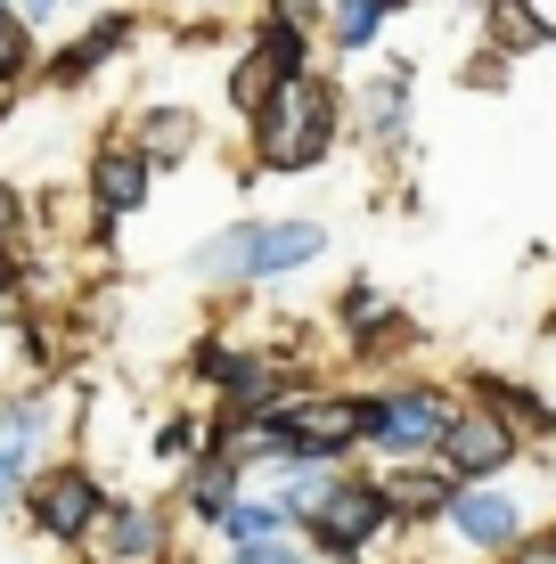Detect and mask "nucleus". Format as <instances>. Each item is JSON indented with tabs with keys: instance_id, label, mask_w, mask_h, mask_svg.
<instances>
[{
	"instance_id": "nucleus-1",
	"label": "nucleus",
	"mask_w": 556,
	"mask_h": 564,
	"mask_svg": "<svg viewBox=\"0 0 556 564\" xmlns=\"http://www.w3.org/2000/svg\"><path fill=\"white\" fill-rule=\"evenodd\" d=\"M344 140V90L328 74H286V83L246 115V164L262 181H295V172H319Z\"/></svg>"
},
{
	"instance_id": "nucleus-2",
	"label": "nucleus",
	"mask_w": 556,
	"mask_h": 564,
	"mask_svg": "<svg viewBox=\"0 0 556 564\" xmlns=\"http://www.w3.org/2000/svg\"><path fill=\"white\" fill-rule=\"evenodd\" d=\"M99 508H107L99 458H66V451H57L50 466H33L25 499H17V516H25V532L42 540V549H83L90 523H99Z\"/></svg>"
},
{
	"instance_id": "nucleus-3",
	"label": "nucleus",
	"mask_w": 556,
	"mask_h": 564,
	"mask_svg": "<svg viewBox=\"0 0 556 564\" xmlns=\"http://www.w3.org/2000/svg\"><path fill=\"white\" fill-rule=\"evenodd\" d=\"M295 532H303V549H312V564H360L393 532V499L377 491V475H352V466H344L328 482V499H319Z\"/></svg>"
},
{
	"instance_id": "nucleus-4",
	"label": "nucleus",
	"mask_w": 556,
	"mask_h": 564,
	"mask_svg": "<svg viewBox=\"0 0 556 564\" xmlns=\"http://www.w3.org/2000/svg\"><path fill=\"white\" fill-rule=\"evenodd\" d=\"M279 458H352L369 451V393H319V384H303V393H286L279 410Z\"/></svg>"
},
{
	"instance_id": "nucleus-5",
	"label": "nucleus",
	"mask_w": 556,
	"mask_h": 564,
	"mask_svg": "<svg viewBox=\"0 0 556 564\" xmlns=\"http://www.w3.org/2000/svg\"><path fill=\"white\" fill-rule=\"evenodd\" d=\"M172 549H181V516L156 508V499L107 491L99 523H90V540L74 556H90V564H172Z\"/></svg>"
},
{
	"instance_id": "nucleus-6",
	"label": "nucleus",
	"mask_w": 556,
	"mask_h": 564,
	"mask_svg": "<svg viewBox=\"0 0 556 564\" xmlns=\"http://www.w3.org/2000/svg\"><path fill=\"white\" fill-rule=\"evenodd\" d=\"M458 401L443 384H385V393H369V451L377 458H434V442H443Z\"/></svg>"
},
{
	"instance_id": "nucleus-7",
	"label": "nucleus",
	"mask_w": 556,
	"mask_h": 564,
	"mask_svg": "<svg viewBox=\"0 0 556 564\" xmlns=\"http://www.w3.org/2000/svg\"><path fill=\"white\" fill-rule=\"evenodd\" d=\"M148 197H156V164H148L131 140H99L83 164V205L99 213V229H123L131 213H148Z\"/></svg>"
},
{
	"instance_id": "nucleus-8",
	"label": "nucleus",
	"mask_w": 556,
	"mask_h": 564,
	"mask_svg": "<svg viewBox=\"0 0 556 564\" xmlns=\"http://www.w3.org/2000/svg\"><path fill=\"white\" fill-rule=\"evenodd\" d=\"M131 42H140V9H99L66 50H42V74H33V83H50V90H83V83H99L115 57H131Z\"/></svg>"
},
{
	"instance_id": "nucleus-9",
	"label": "nucleus",
	"mask_w": 556,
	"mask_h": 564,
	"mask_svg": "<svg viewBox=\"0 0 556 564\" xmlns=\"http://www.w3.org/2000/svg\"><path fill=\"white\" fill-rule=\"evenodd\" d=\"M515 425L500 417V410H450V425H443V442H434V458L450 466L458 482H483V475H508L515 466Z\"/></svg>"
},
{
	"instance_id": "nucleus-10",
	"label": "nucleus",
	"mask_w": 556,
	"mask_h": 564,
	"mask_svg": "<svg viewBox=\"0 0 556 564\" xmlns=\"http://www.w3.org/2000/svg\"><path fill=\"white\" fill-rule=\"evenodd\" d=\"M123 140L140 148L156 172H181L188 155L205 148V115L188 99H140V107H131V123H123Z\"/></svg>"
},
{
	"instance_id": "nucleus-11",
	"label": "nucleus",
	"mask_w": 556,
	"mask_h": 564,
	"mask_svg": "<svg viewBox=\"0 0 556 564\" xmlns=\"http://www.w3.org/2000/svg\"><path fill=\"white\" fill-rule=\"evenodd\" d=\"M319 254H328V221H319V213L262 221L254 229V279H246V286H279V279H295V270H312Z\"/></svg>"
},
{
	"instance_id": "nucleus-12",
	"label": "nucleus",
	"mask_w": 556,
	"mask_h": 564,
	"mask_svg": "<svg viewBox=\"0 0 556 564\" xmlns=\"http://www.w3.org/2000/svg\"><path fill=\"white\" fill-rule=\"evenodd\" d=\"M443 516H450V532L467 540V549H491V556H500L508 540L524 532V508H515V499L500 491V475H483V482H458Z\"/></svg>"
},
{
	"instance_id": "nucleus-13",
	"label": "nucleus",
	"mask_w": 556,
	"mask_h": 564,
	"mask_svg": "<svg viewBox=\"0 0 556 564\" xmlns=\"http://www.w3.org/2000/svg\"><path fill=\"white\" fill-rule=\"evenodd\" d=\"M238 482H246V475L214 451V442H205V451L188 458L181 475H172V516H181V523H205V532H214V516L229 508V499H238Z\"/></svg>"
},
{
	"instance_id": "nucleus-14",
	"label": "nucleus",
	"mask_w": 556,
	"mask_h": 564,
	"mask_svg": "<svg viewBox=\"0 0 556 564\" xmlns=\"http://www.w3.org/2000/svg\"><path fill=\"white\" fill-rule=\"evenodd\" d=\"M377 491L393 499V516H401V523H417V516H443V508H450L458 475H450L443 458H385V475H377Z\"/></svg>"
},
{
	"instance_id": "nucleus-15",
	"label": "nucleus",
	"mask_w": 556,
	"mask_h": 564,
	"mask_svg": "<svg viewBox=\"0 0 556 564\" xmlns=\"http://www.w3.org/2000/svg\"><path fill=\"white\" fill-rule=\"evenodd\" d=\"M344 115H360V131H369L377 148H393L401 131H410V66H393V74H377L360 99H344Z\"/></svg>"
},
{
	"instance_id": "nucleus-16",
	"label": "nucleus",
	"mask_w": 556,
	"mask_h": 564,
	"mask_svg": "<svg viewBox=\"0 0 556 564\" xmlns=\"http://www.w3.org/2000/svg\"><path fill=\"white\" fill-rule=\"evenodd\" d=\"M336 327H344V344H352V352H369V344H393V336H401V311L385 303V286L352 279V286H344V303H336Z\"/></svg>"
},
{
	"instance_id": "nucleus-17",
	"label": "nucleus",
	"mask_w": 556,
	"mask_h": 564,
	"mask_svg": "<svg viewBox=\"0 0 556 564\" xmlns=\"http://www.w3.org/2000/svg\"><path fill=\"white\" fill-rule=\"evenodd\" d=\"M205 434H214V417H205V410H188V401H181V410H164L156 425H148V466H156V475L172 482L188 458L205 451Z\"/></svg>"
},
{
	"instance_id": "nucleus-18",
	"label": "nucleus",
	"mask_w": 556,
	"mask_h": 564,
	"mask_svg": "<svg viewBox=\"0 0 556 564\" xmlns=\"http://www.w3.org/2000/svg\"><path fill=\"white\" fill-rule=\"evenodd\" d=\"M33 74H42V25H33L25 9L0 0V99H17Z\"/></svg>"
},
{
	"instance_id": "nucleus-19",
	"label": "nucleus",
	"mask_w": 556,
	"mask_h": 564,
	"mask_svg": "<svg viewBox=\"0 0 556 564\" xmlns=\"http://www.w3.org/2000/svg\"><path fill=\"white\" fill-rule=\"evenodd\" d=\"M312 42H319V33L279 25V17H254V25H246V50H254L262 66L279 74V83H286V74H312V66H319V57H312Z\"/></svg>"
},
{
	"instance_id": "nucleus-20",
	"label": "nucleus",
	"mask_w": 556,
	"mask_h": 564,
	"mask_svg": "<svg viewBox=\"0 0 556 564\" xmlns=\"http://www.w3.org/2000/svg\"><path fill=\"white\" fill-rule=\"evenodd\" d=\"M385 0H328V17H319V25H328V42H336V57H369L377 42H385Z\"/></svg>"
},
{
	"instance_id": "nucleus-21",
	"label": "nucleus",
	"mask_w": 556,
	"mask_h": 564,
	"mask_svg": "<svg viewBox=\"0 0 556 564\" xmlns=\"http://www.w3.org/2000/svg\"><path fill=\"white\" fill-rule=\"evenodd\" d=\"M221 90H229V115H238V123H246V115H254V107H262V99H271V90H279V74H271V66H262L254 50L238 42V57H229V83H221Z\"/></svg>"
},
{
	"instance_id": "nucleus-22",
	"label": "nucleus",
	"mask_w": 556,
	"mask_h": 564,
	"mask_svg": "<svg viewBox=\"0 0 556 564\" xmlns=\"http://www.w3.org/2000/svg\"><path fill=\"white\" fill-rule=\"evenodd\" d=\"M221 564H312L303 532H262V540H221Z\"/></svg>"
},
{
	"instance_id": "nucleus-23",
	"label": "nucleus",
	"mask_w": 556,
	"mask_h": 564,
	"mask_svg": "<svg viewBox=\"0 0 556 564\" xmlns=\"http://www.w3.org/2000/svg\"><path fill=\"white\" fill-rule=\"evenodd\" d=\"M491 9V33H500L508 50H532V42H556V33L541 25V17H532V0H483Z\"/></svg>"
},
{
	"instance_id": "nucleus-24",
	"label": "nucleus",
	"mask_w": 556,
	"mask_h": 564,
	"mask_svg": "<svg viewBox=\"0 0 556 564\" xmlns=\"http://www.w3.org/2000/svg\"><path fill=\"white\" fill-rule=\"evenodd\" d=\"M483 410H500L508 425H548V401L515 393V384H500V377H483Z\"/></svg>"
},
{
	"instance_id": "nucleus-25",
	"label": "nucleus",
	"mask_w": 556,
	"mask_h": 564,
	"mask_svg": "<svg viewBox=\"0 0 556 564\" xmlns=\"http://www.w3.org/2000/svg\"><path fill=\"white\" fill-rule=\"evenodd\" d=\"M33 238V197L17 181H0V246H25Z\"/></svg>"
},
{
	"instance_id": "nucleus-26",
	"label": "nucleus",
	"mask_w": 556,
	"mask_h": 564,
	"mask_svg": "<svg viewBox=\"0 0 556 564\" xmlns=\"http://www.w3.org/2000/svg\"><path fill=\"white\" fill-rule=\"evenodd\" d=\"M262 17H279V25H303V33H319L328 0H262Z\"/></svg>"
},
{
	"instance_id": "nucleus-27",
	"label": "nucleus",
	"mask_w": 556,
	"mask_h": 564,
	"mask_svg": "<svg viewBox=\"0 0 556 564\" xmlns=\"http://www.w3.org/2000/svg\"><path fill=\"white\" fill-rule=\"evenodd\" d=\"M500 564H556V532H541V540H524V532H515L508 549H500Z\"/></svg>"
},
{
	"instance_id": "nucleus-28",
	"label": "nucleus",
	"mask_w": 556,
	"mask_h": 564,
	"mask_svg": "<svg viewBox=\"0 0 556 564\" xmlns=\"http://www.w3.org/2000/svg\"><path fill=\"white\" fill-rule=\"evenodd\" d=\"M9 9H25L33 25H50V17H66V0H9Z\"/></svg>"
},
{
	"instance_id": "nucleus-29",
	"label": "nucleus",
	"mask_w": 556,
	"mask_h": 564,
	"mask_svg": "<svg viewBox=\"0 0 556 564\" xmlns=\"http://www.w3.org/2000/svg\"><path fill=\"white\" fill-rule=\"evenodd\" d=\"M172 9H188V17H214V9H238V0H172Z\"/></svg>"
},
{
	"instance_id": "nucleus-30",
	"label": "nucleus",
	"mask_w": 556,
	"mask_h": 564,
	"mask_svg": "<svg viewBox=\"0 0 556 564\" xmlns=\"http://www.w3.org/2000/svg\"><path fill=\"white\" fill-rule=\"evenodd\" d=\"M385 9H393V17H401V9H410V0H385Z\"/></svg>"
},
{
	"instance_id": "nucleus-31",
	"label": "nucleus",
	"mask_w": 556,
	"mask_h": 564,
	"mask_svg": "<svg viewBox=\"0 0 556 564\" xmlns=\"http://www.w3.org/2000/svg\"><path fill=\"white\" fill-rule=\"evenodd\" d=\"M458 9H483V0H458Z\"/></svg>"
},
{
	"instance_id": "nucleus-32",
	"label": "nucleus",
	"mask_w": 556,
	"mask_h": 564,
	"mask_svg": "<svg viewBox=\"0 0 556 564\" xmlns=\"http://www.w3.org/2000/svg\"><path fill=\"white\" fill-rule=\"evenodd\" d=\"M66 9H90V0H66Z\"/></svg>"
}]
</instances>
